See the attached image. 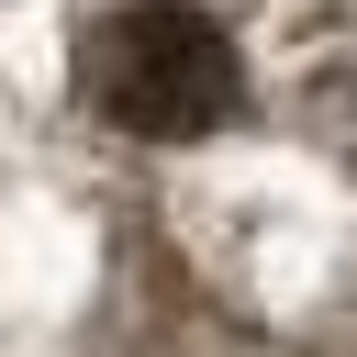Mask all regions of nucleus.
<instances>
[{
    "label": "nucleus",
    "mask_w": 357,
    "mask_h": 357,
    "mask_svg": "<svg viewBox=\"0 0 357 357\" xmlns=\"http://www.w3.org/2000/svg\"><path fill=\"white\" fill-rule=\"evenodd\" d=\"M89 100L123 123V134H212L234 100H245V67H234V33L190 0H123L100 33H89Z\"/></svg>",
    "instance_id": "1"
}]
</instances>
